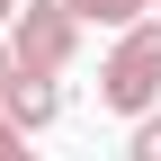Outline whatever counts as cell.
Returning a JSON list of instances; mask_svg holds the SVG:
<instances>
[{"mask_svg": "<svg viewBox=\"0 0 161 161\" xmlns=\"http://www.w3.org/2000/svg\"><path fill=\"white\" fill-rule=\"evenodd\" d=\"M98 108L108 116H152L161 108V18L116 27L108 63H98Z\"/></svg>", "mask_w": 161, "mask_h": 161, "instance_id": "cell-1", "label": "cell"}, {"mask_svg": "<svg viewBox=\"0 0 161 161\" xmlns=\"http://www.w3.org/2000/svg\"><path fill=\"white\" fill-rule=\"evenodd\" d=\"M9 45H18V72H72V54H80L72 0H27L9 18Z\"/></svg>", "mask_w": 161, "mask_h": 161, "instance_id": "cell-2", "label": "cell"}, {"mask_svg": "<svg viewBox=\"0 0 161 161\" xmlns=\"http://www.w3.org/2000/svg\"><path fill=\"white\" fill-rule=\"evenodd\" d=\"M0 108L18 116V134H45L63 116V72H9L0 80Z\"/></svg>", "mask_w": 161, "mask_h": 161, "instance_id": "cell-3", "label": "cell"}, {"mask_svg": "<svg viewBox=\"0 0 161 161\" xmlns=\"http://www.w3.org/2000/svg\"><path fill=\"white\" fill-rule=\"evenodd\" d=\"M80 27H134V18H152V0H72Z\"/></svg>", "mask_w": 161, "mask_h": 161, "instance_id": "cell-4", "label": "cell"}, {"mask_svg": "<svg viewBox=\"0 0 161 161\" xmlns=\"http://www.w3.org/2000/svg\"><path fill=\"white\" fill-rule=\"evenodd\" d=\"M125 161H161V108H152V116H134V143H125Z\"/></svg>", "mask_w": 161, "mask_h": 161, "instance_id": "cell-5", "label": "cell"}, {"mask_svg": "<svg viewBox=\"0 0 161 161\" xmlns=\"http://www.w3.org/2000/svg\"><path fill=\"white\" fill-rule=\"evenodd\" d=\"M18 143H27V134H18V116L0 108V152H18Z\"/></svg>", "mask_w": 161, "mask_h": 161, "instance_id": "cell-6", "label": "cell"}, {"mask_svg": "<svg viewBox=\"0 0 161 161\" xmlns=\"http://www.w3.org/2000/svg\"><path fill=\"white\" fill-rule=\"evenodd\" d=\"M18 72V45H9V27H0V80H9Z\"/></svg>", "mask_w": 161, "mask_h": 161, "instance_id": "cell-7", "label": "cell"}, {"mask_svg": "<svg viewBox=\"0 0 161 161\" xmlns=\"http://www.w3.org/2000/svg\"><path fill=\"white\" fill-rule=\"evenodd\" d=\"M18 9H27V0H0V27H9V18H18Z\"/></svg>", "mask_w": 161, "mask_h": 161, "instance_id": "cell-8", "label": "cell"}, {"mask_svg": "<svg viewBox=\"0 0 161 161\" xmlns=\"http://www.w3.org/2000/svg\"><path fill=\"white\" fill-rule=\"evenodd\" d=\"M0 161H36V152H27V143H18V152H0Z\"/></svg>", "mask_w": 161, "mask_h": 161, "instance_id": "cell-9", "label": "cell"}, {"mask_svg": "<svg viewBox=\"0 0 161 161\" xmlns=\"http://www.w3.org/2000/svg\"><path fill=\"white\" fill-rule=\"evenodd\" d=\"M152 9H161V0H152Z\"/></svg>", "mask_w": 161, "mask_h": 161, "instance_id": "cell-10", "label": "cell"}]
</instances>
